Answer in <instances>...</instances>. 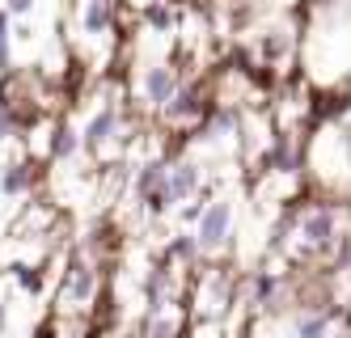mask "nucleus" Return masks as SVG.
Instances as JSON below:
<instances>
[{
    "label": "nucleus",
    "mask_w": 351,
    "mask_h": 338,
    "mask_svg": "<svg viewBox=\"0 0 351 338\" xmlns=\"http://www.w3.org/2000/svg\"><path fill=\"white\" fill-rule=\"evenodd\" d=\"M9 279L17 283L21 292H30V296H38V292L47 288V271H43V267H30V263H13V267H9Z\"/></svg>",
    "instance_id": "nucleus-17"
},
{
    "label": "nucleus",
    "mask_w": 351,
    "mask_h": 338,
    "mask_svg": "<svg viewBox=\"0 0 351 338\" xmlns=\"http://www.w3.org/2000/svg\"><path fill=\"white\" fill-rule=\"evenodd\" d=\"M140 338H186V322L178 313H148Z\"/></svg>",
    "instance_id": "nucleus-16"
},
{
    "label": "nucleus",
    "mask_w": 351,
    "mask_h": 338,
    "mask_svg": "<svg viewBox=\"0 0 351 338\" xmlns=\"http://www.w3.org/2000/svg\"><path fill=\"white\" fill-rule=\"evenodd\" d=\"M178 89H182V68L173 64V60H153V64H144V72H140V106H144V110L161 114Z\"/></svg>",
    "instance_id": "nucleus-4"
},
{
    "label": "nucleus",
    "mask_w": 351,
    "mask_h": 338,
    "mask_svg": "<svg viewBox=\"0 0 351 338\" xmlns=\"http://www.w3.org/2000/svg\"><path fill=\"white\" fill-rule=\"evenodd\" d=\"M93 300H97V267L77 254L64 271V304L68 309H89Z\"/></svg>",
    "instance_id": "nucleus-7"
},
{
    "label": "nucleus",
    "mask_w": 351,
    "mask_h": 338,
    "mask_svg": "<svg viewBox=\"0 0 351 338\" xmlns=\"http://www.w3.org/2000/svg\"><path fill=\"white\" fill-rule=\"evenodd\" d=\"M140 21H144V30H153V34H173L178 30V9H173L169 0H153L148 9H140Z\"/></svg>",
    "instance_id": "nucleus-15"
},
{
    "label": "nucleus",
    "mask_w": 351,
    "mask_h": 338,
    "mask_svg": "<svg viewBox=\"0 0 351 338\" xmlns=\"http://www.w3.org/2000/svg\"><path fill=\"white\" fill-rule=\"evenodd\" d=\"M13 72H17V43L0 38V76H13Z\"/></svg>",
    "instance_id": "nucleus-19"
},
{
    "label": "nucleus",
    "mask_w": 351,
    "mask_h": 338,
    "mask_svg": "<svg viewBox=\"0 0 351 338\" xmlns=\"http://www.w3.org/2000/svg\"><path fill=\"white\" fill-rule=\"evenodd\" d=\"M161 254H165L178 271H195L199 263H204V245H199V232H195V228H182V224H178V232H173V237L165 241Z\"/></svg>",
    "instance_id": "nucleus-14"
},
{
    "label": "nucleus",
    "mask_w": 351,
    "mask_h": 338,
    "mask_svg": "<svg viewBox=\"0 0 351 338\" xmlns=\"http://www.w3.org/2000/svg\"><path fill=\"white\" fill-rule=\"evenodd\" d=\"M195 304H199V317H224L229 309L237 304V279L229 267H212L204 271L195 288Z\"/></svg>",
    "instance_id": "nucleus-5"
},
{
    "label": "nucleus",
    "mask_w": 351,
    "mask_h": 338,
    "mask_svg": "<svg viewBox=\"0 0 351 338\" xmlns=\"http://www.w3.org/2000/svg\"><path fill=\"white\" fill-rule=\"evenodd\" d=\"M34 5H38V0H5V9H9L13 17H30Z\"/></svg>",
    "instance_id": "nucleus-20"
},
{
    "label": "nucleus",
    "mask_w": 351,
    "mask_h": 338,
    "mask_svg": "<svg viewBox=\"0 0 351 338\" xmlns=\"http://www.w3.org/2000/svg\"><path fill=\"white\" fill-rule=\"evenodd\" d=\"M284 292H288V275H284V271H271V267H258L254 275H250V283H245L250 304H254V309H267V313L284 309Z\"/></svg>",
    "instance_id": "nucleus-8"
},
{
    "label": "nucleus",
    "mask_w": 351,
    "mask_h": 338,
    "mask_svg": "<svg viewBox=\"0 0 351 338\" xmlns=\"http://www.w3.org/2000/svg\"><path fill=\"white\" fill-rule=\"evenodd\" d=\"M195 232H199V245H204V258L229 254V250H233V237H237V207H233V199L216 195V199L208 203L204 220L195 224Z\"/></svg>",
    "instance_id": "nucleus-2"
},
{
    "label": "nucleus",
    "mask_w": 351,
    "mask_h": 338,
    "mask_svg": "<svg viewBox=\"0 0 351 338\" xmlns=\"http://www.w3.org/2000/svg\"><path fill=\"white\" fill-rule=\"evenodd\" d=\"M199 191H204V165H199L191 152H173L169 157V195H173V203L182 207Z\"/></svg>",
    "instance_id": "nucleus-9"
},
{
    "label": "nucleus",
    "mask_w": 351,
    "mask_h": 338,
    "mask_svg": "<svg viewBox=\"0 0 351 338\" xmlns=\"http://www.w3.org/2000/svg\"><path fill=\"white\" fill-rule=\"evenodd\" d=\"M119 132H123V110L114 106V101H102L89 119H85V127H81V144H85V152L89 157H97V152H106L114 140H119Z\"/></svg>",
    "instance_id": "nucleus-6"
},
{
    "label": "nucleus",
    "mask_w": 351,
    "mask_h": 338,
    "mask_svg": "<svg viewBox=\"0 0 351 338\" xmlns=\"http://www.w3.org/2000/svg\"><path fill=\"white\" fill-rule=\"evenodd\" d=\"M81 152H85V144H81V127H72L68 119H56L51 127H47L43 157L51 161V165H68V161H77Z\"/></svg>",
    "instance_id": "nucleus-10"
},
{
    "label": "nucleus",
    "mask_w": 351,
    "mask_h": 338,
    "mask_svg": "<svg viewBox=\"0 0 351 338\" xmlns=\"http://www.w3.org/2000/svg\"><path fill=\"white\" fill-rule=\"evenodd\" d=\"M17 127H21V114L9 97H0V144H9L17 136Z\"/></svg>",
    "instance_id": "nucleus-18"
},
{
    "label": "nucleus",
    "mask_w": 351,
    "mask_h": 338,
    "mask_svg": "<svg viewBox=\"0 0 351 338\" xmlns=\"http://www.w3.org/2000/svg\"><path fill=\"white\" fill-rule=\"evenodd\" d=\"M212 93L204 89V81H182V89L169 97V106L161 110V123L165 127H173V132H186V127H199L208 119V110H212Z\"/></svg>",
    "instance_id": "nucleus-3"
},
{
    "label": "nucleus",
    "mask_w": 351,
    "mask_h": 338,
    "mask_svg": "<svg viewBox=\"0 0 351 338\" xmlns=\"http://www.w3.org/2000/svg\"><path fill=\"white\" fill-rule=\"evenodd\" d=\"M330 334H335L330 304H305L292 313V338H330Z\"/></svg>",
    "instance_id": "nucleus-13"
},
{
    "label": "nucleus",
    "mask_w": 351,
    "mask_h": 338,
    "mask_svg": "<svg viewBox=\"0 0 351 338\" xmlns=\"http://www.w3.org/2000/svg\"><path fill=\"white\" fill-rule=\"evenodd\" d=\"M114 25H119L114 0H81V9H77V30H81V38H110Z\"/></svg>",
    "instance_id": "nucleus-11"
},
{
    "label": "nucleus",
    "mask_w": 351,
    "mask_h": 338,
    "mask_svg": "<svg viewBox=\"0 0 351 338\" xmlns=\"http://www.w3.org/2000/svg\"><path fill=\"white\" fill-rule=\"evenodd\" d=\"M5 330H9V304L0 300V334H5Z\"/></svg>",
    "instance_id": "nucleus-21"
},
{
    "label": "nucleus",
    "mask_w": 351,
    "mask_h": 338,
    "mask_svg": "<svg viewBox=\"0 0 351 338\" xmlns=\"http://www.w3.org/2000/svg\"><path fill=\"white\" fill-rule=\"evenodd\" d=\"M34 186H38V169L30 157H13L0 165V195L5 199H26Z\"/></svg>",
    "instance_id": "nucleus-12"
},
{
    "label": "nucleus",
    "mask_w": 351,
    "mask_h": 338,
    "mask_svg": "<svg viewBox=\"0 0 351 338\" xmlns=\"http://www.w3.org/2000/svg\"><path fill=\"white\" fill-rule=\"evenodd\" d=\"M339 207L330 199H317L309 207H300V216H296V241L300 250H305L309 258H326L335 245H339Z\"/></svg>",
    "instance_id": "nucleus-1"
}]
</instances>
